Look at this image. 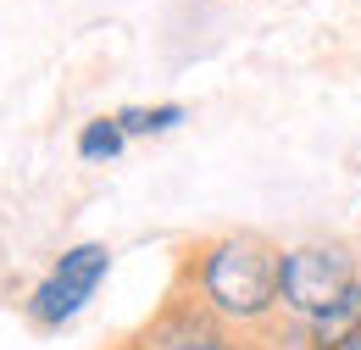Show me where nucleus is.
I'll use <instances>...</instances> for the list:
<instances>
[{
  "label": "nucleus",
  "mask_w": 361,
  "mask_h": 350,
  "mask_svg": "<svg viewBox=\"0 0 361 350\" xmlns=\"http://www.w3.org/2000/svg\"><path fill=\"white\" fill-rule=\"evenodd\" d=\"M356 334H361V278L339 295V301H328L317 317L300 322V345L306 350H345Z\"/></svg>",
  "instance_id": "nucleus-5"
},
{
  "label": "nucleus",
  "mask_w": 361,
  "mask_h": 350,
  "mask_svg": "<svg viewBox=\"0 0 361 350\" xmlns=\"http://www.w3.org/2000/svg\"><path fill=\"white\" fill-rule=\"evenodd\" d=\"M361 278L356 251L345 239H306V245H289L283 251V317L289 322H306L328 301H339L350 284Z\"/></svg>",
  "instance_id": "nucleus-3"
},
{
  "label": "nucleus",
  "mask_w": 361,
  "mask_h": 350,
  "mask_svg": "<svg viewBox=\"0 0 361 350\" xmlns=\"http://www.w3.org/2000/svg\"><path fill=\"white\" fill-rule=\"evenodd\" d=\"M73 150H78V162L106 167V162H117V156L128 150V128L117 123V111H100V117H90V123H78Z\"/></svg>",
  "instance_id": "nucleus-6"
},
{
  "label": "nucleus",
  "mask_w": 361,
  "mask_h": 350,
  "mask_svg": "<svg viewBox=\"0 0 361 350\" xmlns=\"http://www.w3.org/2000/svg\"><path fill=\"white\" fill-rule=\"evenodd\" d=\"M139 339H145V350H256V339L223 328L217 317H206L195 301H183L178 289L161 301V311L150 317V328Z\"/></svg>",
  "instance_id": "nucleus-4"
},
{
  "label": "nucleus",
  "mask_w": 361,
  "mask_h": 350,
  "mask_svg": "<svg viewBox=\"0 0 361 350\" xmlns=\"http://www.w3.org/2000/svg\"><path fill=\"white\" fill-rule=\"evenodd\" d=\"M117 350H145V339H134V345H117Z\"/></svg>",
  "instance_id": "nucleus-8"
},
{
  "label": "nucleus",
  "mask_w": 361,
  "mask_h": 350,
  "mask_svg": "<svg viewBox=\"0 0 361 350\" xmlns=\"http://www.w3.org/2000/svg\"><path fill=\"white\" fill-rule=\"evenodd\" d=\"M117 123L128 128V139H161V133H173L178 123H189V111H183L178 100H156V106H123Z\"/></svg>",
  "instance_id": "nucleus-7"
},
{
  "label": "nucleus",
  "mask_w": 361,
  "mask_h": 350,
  "mask_svg": "<svg viewBox=\"0 0 361 350\" xmlns=\"http://www.w3.org/2000/svg\"><path fill=\"white\" fill-rule=\"evenodd\" d=\"M106 272H111V245H100V239L67 245V251L45 267V278L28 289V301H23L28 328H39V334H61V328L94 301V289L106 284Z\"/></svg>",
  "instance_id": "nucleus-2"
},
{
  "label": "nucleus",
  "mask_w": 361,
  "mask_h": 350,
  "mask_svg": "<svg viewBox=\"0 0 361 350\" xmlns=\"http://www.w3.org/2000/svg\"><path fill=\"white\" fill-rule=\"evenodd\" d=\"M345 350H361V334H356V339H350V345H345Z\"/></svg>",
  "instance_id": "nucleus-9"
},
{
  "label": "nucleus",
  "mask_w": 361,
  "mask_h": 350,
  "mask_svg": "<svg viewBox=\"0 0 361 350\" xmlns=\"http://www.w3.org/2000/svg\"><path fill=\"white\" fill-rule=\"evenodd\" d=\"M178 295L245 339H267L283 317V251L256 228H223L183 251Z\"/></svg>",
  "instance_id": "nucleus-1"
}]
</instances>
